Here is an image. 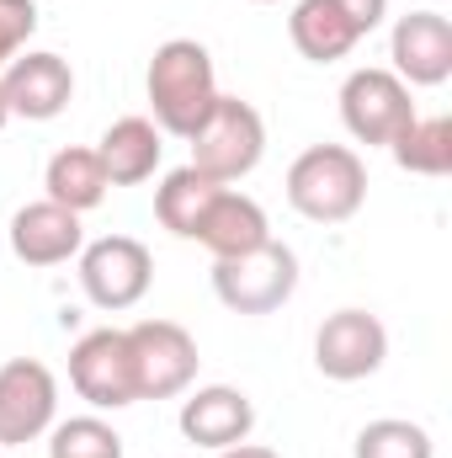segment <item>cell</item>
Masks as SVG:
<instances>
[{"mask_svg": "<svg viewBox=\"0 0 452 458\" xmlns=\"http://www.w3.org/2000/svg\"><path fill=\"white\" fill-rule=\"evenodd\" d=\"M155 283V256L133 234H102L80 245V288L96 310H133Z\"/></svg>", "mask_w": 452, "mask_h": 458, "instance_id": "8992f818", "label": "cell"}, {"mask_svg": "<svg viewBox=\"0 0 452 458\" xmlns=\"http://www.w3.org/2000/svg\"><path fill=\"white\" fill-rule=\"evenodd\" d=\"M176 421H181V437H187L192 448L219 454V448H234V443L250 437V427H255V405H250L245 389L208 384V389H197L192 400H181V416H176Z\"/></svg>", "mask_w": 452, "mask_h": 458, "instance_id": "4fadbf2b", "label": "cell"}, {"mask_svg": "<svg viewBox=\"0 0 452 458\" xmlns=\"http://www.w3.org/2000/svg\"><path fill=\"white\" fill-rule=\"evenodd\" d=\"M255 5H272V0H255Z\"/></svg>", "mask_w": 452, "mask_h": 458, "instance_id": "4316f807", "label": "cell"}, {"mask_svg": "<svg viewBox=\"0 0 452 458\" xmlns=\"http://www.w3.org/2000/svg\"><path fill=\"white\" fill-rule=\"evenodd\" d=\"M0 454H5V448H0Z\"/></svg>", "mask_w": 452, "mask_h": 458, "instance_id": "83f0119b", "label": "cell"}, {"mask_svg": "<svg viewBox=\"0 0 452 458\" xmlns=\"http://www.w3.org/2000/svg\"><path fill=\"white\" fill-rule=\"evenodd\" d=\"M356 458H437V443L421 421H399V416H383V421H367L356 432Z\"/></svg>", "mask_w": 452, "mask_h": 458, "instance_id": "44dd1931", "label": "cell"}, {"mask_svg": "<svg viewBox=\"0 0 452 458\" xmlns=\"http://www.w3.org/2000/svg\"><path fill=\"white\" fill-rule=\"evenodd\" d=\"M43 187H48V203L70 208V214H91V208L107 203V187H113V182H107L96 149H86V144H64V149L48 160Z\"/></svg>", "mask_w": 452, "mask_h": 458, "instance_id": "e0dca14e", "label": "cell"}, {"mask_svg": "<svg viewBox=\"0 0 452 458\" xmlns=\"http://www.w3.org/2000/svg\"><path fill=\"white\" fill-rule=\"evenodd\" d=\"M32 32H38V5L32 0H0V70L27 48Z\"/></svg>", "mask_w": 452, "mask_h": 458, "instance_id": "603a6c76", "label": "cell"}, {"mask_svg": "<svg viewBox=\"0 0 452 458\" xmlns=\"http://www.w3.org/2000/svg\"><path fill=\"white\" fill-rule=\"evenodd\" d=\"M0 97H5V113L27 117V123H54V117L70 107L75 97V70L70 59L48 54V48H21L5 70H0Z\"/></svg>", "mask_w": 452, "mask_h": 458, "instance_id": "8fae6325", "label": "cell"}, {"mask_svg": "<svg viewBox=\"0 0 452 458\" xmlns=\"http://www.w3.org/2000/svg\"><path fill=\"white\" fill-rule=\"evenodd\" d=\"M213 198H219V182H208L203 171L181 165V171H171L155 187V219L171 229L176 240H197V225H203V214H208Z\"/></svg>", "mask_w": 452, "mask_h": 458, "instance_id": "d6986e66", "label": "cell"}, {"mask_svg": "<svg viewBox=\"0 0 452 458\" xmlns=\"http://www.w3.org/2000/svg\"><path fill=\"white\" fill-rule=\"evenodd\" d=\"M288 203L314 225H346L367 203V165L351 144H309L288 165Z\"/></svg>", "mask_w": 452, "mask_h": 458, "instance_id": "7a4b0ae2", "label": "cell"}, {"mask_svg": "<svg viewBox=\"0 0 452 458\" xmlns=\"http://www.w3.org/2000/svg\"><path fill=\"white\" fill-rule=\"evenodd\" d=\"M5 123H11V113H5V97H0V128H5Z\"/></svg>", "mask_w": 452, "mask_h": 458, "instance_id": "484cf974", "label": "cell"}, {"mask_svg": "<svg viewBox=\"0 0 452 458\" xmlns=\"http://www.w3.org/2000/svg\"><path fill=\"white\" fill-rule=\"evenodd\" d=\"M399 171L410 176H448L452 171V123L448 117H410L389 144Z\"/></svg>", "mask_w": 452, "mask_h": 458, "instance_id": "ffe728a7", "label": "cell"}, {"mask_svg": "<svg viewBox=\"0 0 452 458\" xmlns=\"http://www.w3.org/2000/svg\"><path fill=\"white\" fill-rule=\"evenodd\" d=\"M383 357H389V331L367 310H336L314 331V368L325 378H336V384L372 378L383 368Z\"/></svg>", "mask_w": 452, "mask_h": 458, "instance_id": "30bf717a", "label": "cell"}, {"mask_svg": "<svg viewBox=\"0 0 452 458\" xmlns=\"http://www.w3.org/2000/svg\"><path fill=\"white\" fill-rule=\"evenodd\" d=\"M266 240H272L266 208H261L255 198L234 192V187H219V198L208 203V214H203V225H197V245H203L213 261H224V256H245V250H255V245H266Z\"/></svg>", "mask_w": 452, "mask_h": 458, "instance_id": "9a60e30c", "label": "cell"}, {"mask_svg": "<svg viewBox=\"0 0 452 458\" xmlns=\"http://www.w3.org/2000/svg\"><path fill=\"white\" fill-rule=\"evenodd\" d=\"M288 38H293V48L309 64H336V59H346L362 43L356 27L340 16L336 0H298L293 16H288Z\"/></svg>", "mask_w": 452, "mask_h": 458, "instance_id": "ac0fdd59", "label": "cell"}, {"mask_svg": "<svg viewBox=\"0 0 452 458\" xmlns=\"http://www.w3.org/2000/svg\"><path fill=\"white\" fill-rule=\"evenodd\" d=\"M59 416V378L38 357H11L0 368V448L38 443Z\"/></svg>", "mask_w": 452, "mask_h": 458, "instance_id": "9c48e42d", "label": "cell"}, {"mask_svg": "<svg viewBox=\"0 0 452 458\" xmlns=\"http://www.w3.org/2000/svg\"><path fill=\"white\" fill-rule=\"evenodd\" d=\"M187 144H192V171H203L208 182L229 187V182H239V176H250L261 165V155H266V123H261V113L250 102L219 91L213 113L197 123V133Z\"/></svg>", "mask_w": 452, "mask_h": 458, "instance_id": "3957f363", "label": "cell"}, {"mask_svg": "<svg viewBox=\"0 0 452 458\" xmlns=\"http://www.w3.org/2000/svg\"><path fill=\"white\" fill-rule=\"evenodd\" d=\"M160 155H165V144H160V128L149 117H117L113 128L102 133V144H96V160H102V171H107L113 187L149 182L155 165H160Z\"/></svg>", "mask_w": 452, "mask_h": 458, "instance_id": "2e32d148", "label": "cell"}, {"mask_svg": "<svg viewBox=\"0 0 452 458\" xmlns=\"http://www.w3.org/2000/svg\"><path fill=\"white\" fill-rule=\"evenodd\" d=\"M144 91H149V123L160 133H176V139H192L197 123L213 113L219 102V70H213V54L197 43V38H171L155 48L149 70H144Z\"/></svg>", "mask_w": 452, "mask_h": 458, "instance_id": "6da1fadb", "label": "cell"}, {"mask_svg": "<svg viewBox=\"0 0 452 458\" xmlns=\"http://www.w3.org/2000/svg\"><path fill=\"white\" fill-rule=\"evenodd\" d=\"M48 458H122V437L102 416H70L48 427Z\"/></svg>", "mask_w": 452, "mask_h": 458, "instance_id": "7402d4cb", "label": "cell"}, {"mask_svg": "<svg viewBox=\"0 0 452 458\" xmlns=\"http://www.w3.org/2000/svg\"><path fill=\"white\" fill-rule=\"evenodd\" d=\"M11 256L27 261V267H59L70 256H80L86 245V229H80V214L59 208V203H27L11 214Z\"/></svg>", "mask_w": 452, "mask_h": 458, "instance_id": "5bb4252c", "label": "cell"}, {"mask_svg": "<svg viewBox=\"0 0 452 458\" xmlns=\"http://www.w3.org/2000/svg\"><path fill=\"white\" fill-rule=\"evenodd\" d=\"M213 293L234 315H277L298 293V256L282 240H266L245 256L213 261Z\"/></svg>", "mask_w": 452, "mask_h": 458, "instance_id": "277c9868", "label": "cell"}, {"mask_svg": "<svg viewBox=\"0 0 452 458\" xmlns=\"http://www.w3.org/2000/svg\"><path fill=\"white\" fill-rule=\"evenodd\" d=\"M219 458H282V454H277V448H261V443L245 437V443H234V448H219Z\"/></svg>", "mask_w": 452, "mask_h": 458, "instance_id": "d4e9b609", "label": "cell"}, {"mask_svg": "<svg viewBox=\"0 0 452 458\" xmlns=\"http://www.w3.org/2000/svg\"><path fill=\"white\" fill-rule=\"evenodd\" d=\"M70 384L86 405L96 411H122L138 405V373H133V346L128 331H86L80 342L70 346Z\"/></svg>", "mask_w": 452, "mask_h": 458, "instance_id": "52a82bcc", "label": "cell"}, {"mask_svg": "<svg viewBox=\"0 0 452 458\" xmlns=\"http://www.w3.org/2000/svg\"><path fill=\"white\" fill-rule=\"evenodd\" d=\"M410 117H421V113L410 102V86L394 70H351L346 75V86H340V123H346V133L356 144L389 149Z\"/></svg>", "mask_w": 452, "mask_h": 458, "instance_id": "5b68a950", "label": "cell"}, {"mask_svg": "<svg viewBox=\"0 0 452 458\" xmlns=\"http://www.w3.org/2000/svg\"><path fill=\"white\" fill-rule=\"evenodd\" d=\"M389 59L405 86H442L452 75V21L442 11L399 16L394 38H389Z\"/></svg>", "mask_w": 452, "mask_h": 458, "instance_id": "7c38bea8", "label": "cell"}, {"mask_svg": "<svg viewBox=\"0 0 452 458\" xmlns=\"http://www.w3.org/2000/svg\"><path fill=\"white\" fill-rule=\"evenodd\" d=\"M133 346V373H138V400H176L197 378V342L176 320H138L128 331Z\"/></svg>", "mask_w": 452, "mask_h": 458, "instance_id": "ba28073f", "label": "cell"}, {"mask_svg": "<svg viewBox=\"0 0 452 458\" xmlns=\"http://www.w3.org/2000/svg\"><path fill=\"white\" fill-rule=\"evenodd\" d=\"M340 16L356 27V38H367V32H378L383 27V16H389V0H336Z\"/></svg>", "mask_w": 452, "mask_h": 458, "instance_id": "cb8c5ba5", "label": "cell"}]
</instances>
